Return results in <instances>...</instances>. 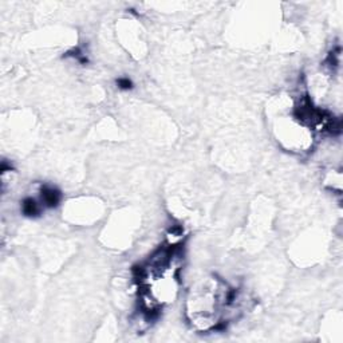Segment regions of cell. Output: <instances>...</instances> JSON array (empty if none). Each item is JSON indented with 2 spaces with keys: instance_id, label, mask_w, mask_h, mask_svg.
<instances>
[{
  "instance_id": "cell-2",
  "label": "cell",
  "mask_w": 343,
  "mask_h": 343,
  "mask_svg": "<svg viewBox=\"0 0 343 343\" xmlns=\"http://www.w3.org/2000/svg\"><path fill=\"white\" fill-rule=\"evenodd\" d=\"M21 210H23V213L26 214V216L34 217V216H38V214L40 213L42 207H40V204L38 203L37 200H34V198L31 197H27L24 198L23 203H21Z\"/></svg>"
},
{
  "instance_id": "cell-1",
  "label": "cell",
  "mask_w": 343,
  "mask_h": 343,
  "mask_svg": "<svg viewBox=\"0 0 343 343\" xmlns=\"http://www.w3.org/2000/svg\"><path fill=\"white\" fill-rule=\"evenodd\" d=\"M40 196H42V204L44 207H48V208H54L57 207L60 201V192L58 189H55L53 187H47L44 185L40 191Z\"/></svg>"
},
{
  "instance_id": "cell-3",
  "label": "cell",
  "mask_w": 343,
  "mask_h": 343,
  "mask_svg": "<svg viewBox=\"0 0 343 343\" xmlns=\"http://www.w3.org/2000/svg\"><path fill=\"white\" fill-rule=\"evenodd\" d=\"M117 85L122 90H130L133 87V83H132V80L129 79V78H119L117 80Z\"/></svg>"
}]
</instances>
